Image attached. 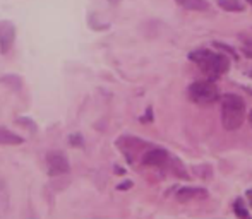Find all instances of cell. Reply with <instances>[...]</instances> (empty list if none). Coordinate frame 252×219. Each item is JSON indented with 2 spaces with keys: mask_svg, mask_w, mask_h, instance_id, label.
Instances as JSON below:
<instances>
[{
  "mask_svg": "<svg viewBox=\"0 0 252 219\" xmlns=\"http://www.w3.org/2000/svg\"><path fill=\"white\" fill-rule=\"evenodd\" d=\"M246 118V103L240 96L228 93L221 100V123L226 130H237Z\"/></svg>",
  "mask_w": 252,
  "mask_h": 219,
  "instance_id": "cell-1",
  "label": "cell"
},
{
  "mask_svg": "<svg viewBox=\"0 0 252 219\" xmlns=\"http://www.w3.org/2000/svg\"><path fill=\"white\" fill-rule=\"evenodd\" d=\"M190 60L197 63L202 69V72L209 77H220L230 69V60L226 55L213 54L209 50H199L190 54Z\"/></svg>",
  "mask_w": 252,
  "mask_h": 219,
  "instance_id": "cell-2",
  "label": "cell"
},
{
  "mask_svg": "<svg viewBox=\"0 0 252 219\" xmlns=\"http://www.w3.org/2000/svg\"><path fill=\"white\" fill-rule=\"evenodd\" d=\"M220 96L218 86L211 81H196L189 86V98L196 103H215Z\"/></svg>",
  "mask_w": 252,
  "mask_h": 219,
  "instance_id": "cell-3",
  "label": "cell"
},
{
  "mask_svg": "<svg viewBox=\"0 0 252 219\" xmlns=\"http://www.w3.org/2000/svg\"><path fill=\"white\" fill-rule=\"evenodd\" d=\"M47 166H48V173H50L52 176L65 175L70 169V164H69V161H67V158L60 153H48Z\"/></svg>",
  "mask_w": 252,
  "mask_h": 219,
  "instance_id": "cell-4",
  "label": "cell"
},
{
  "mask_svg": "<svg viewBox=\"0 0 252 219\" xmlns=\"http://www.w3.org/2000/svg\"><path fill=\"white\" fill-rule=\"evenodd\" d=\"M14 38H16V29H14V24L9 21H2L0 23V52L7 54L10 50L14 43Z\"/></svg>",
  "mask_w": 252,
  "mask_h": 219,
  "instance_id": "cell-5",
  "label": "cell"
},
{
  "mask_svg": "<svg viewBox=\"0 0 252 219\" xmlns=\"http://www.w3.org/2000/svg\"><path fill=\"white\" fill-rule=\"evenodd\" d=\"M166 163H168V154H166L165 149H150L144 153L143 156V164L146 166H165Z\"/></svg>",
  "mask_w": 252,
  "mask_h": 219,
  "instance_id": "cell-6",
  "label": "cell"
},
{
  "mask_svg": "<svg viewBox=\"0 0 252 219\" xmlns=\"http://www.w3.org/2000/svg\"><path fill=\"white\" fill-rule=\"evenodd\" d=\"M202 197H206L204 189H180L177 193V199L180 202H189L192 199H202Z\"/></svg>",
  "mask_w": 252,
  "mask_h": 219,
  "instance_id": "cell-7",
  "label": "cell"
},
{
  "mask_svg": "<svg viewBox=\"0 0 252 219\" xmlns=\"http://www.w3.org/2000/svg\"><path fill=\"white\" fill-rule=\"evenodd\" d=\"M175 2L179 3L180 7H184V9L196 10V12H206V10L211 9L206 0H175Z\"/></svg>",
  "mask_w": 252,
  "mask_h": 219,
  "instance_id": "cell-8",
  "label": "cell"
},
{
  "mask_svg": "<svg viewBox=\"0 0 252 219\" xmlns=\"http://www.w3.org/2000/svg\"><path fill=\"white\" fill-rule=\"evenodd\" d=\"M0 144L2 146H17V144H23V137L10 132L5 127H0Z\"/></svg>",
  "mask_w": 252,
  "mask_h": 219,
  "instance_id": "cell-9",
  "label": "cell"
},
{
  "mask_svg": "<svg viewBox=\"0 0 252 219\" xmlns=\"http://www.w3.org/2000/svg\"><path fill=\"white\" fill-rule=\"evenodd\" d=\"M220 7L225 10H230V12H237V10H244V5L239 2V0H220Z\"/></svg>",
  "mask_w": 252,
  "mask_h": 219,
  "instance_id": "cell-10",
  "label": "cell"
},
{
  "mask_svg": "<svg viewBox=\"0 0 252 219\" xmlns=\"http://www.w3.org/2000/svg\"><path fill=\"white\" fill-rule=\"evenodd\" d=\"M2 82L12 86L14 89H21V79L17 76H3L2 77Z\"/></svg>",
  "mask_w": 252,
  "mask_h": 219,
  "instance_id": "cell-11",
  "label": "cell"
},
{
  "mask_svg": "<svg viewBox=\"0 0 252 219\" xmlns=\"http://www.w3.org/2000/svg\"><path fill=\"white\" fill-rule=\"evenodd\" d=\"M233 211H235L237 216H240V218H249V213H247L246 207H244L242 200H237L235 206H233Z\"/></svg>",
  "mask_w": 252,
  "mask_h": 219,
  "instance_id": "cell-12",
  "label": "cell"
},
{
  "mask_svg": "<svg viewBox=\"0 0 252 219\" xmlns=\"http://www.w3.org/2000/svg\"><path fill=\"white\" fill-rule=\"evenodd\" d=\"M242 52L246 54V56L252 58V40H247L246 43L242 45Z\"/></svg>",
  "mask_w": 252,
  "mask_h": 219,
  "instance_id": "cell-13",
  "label": "cell"
},
{
  "mask_svg": "<svg viewBox=\"0 0 252 219\" xmlns=\"http://www.w3.org/2000/svg\"><path fill=\"white\" fill-rule=\"evenodd\" d=\"M130 185H132V183H130V182H124L122 185H119V189H129Z\"/></svg>",
  "mask_w": 252,
  "mask_h": 219,
  "instance_id": "cell-14",
  "label": "cell"
},
{
  "mask_svg": "<svg viewBox=\"0 0 252 219\" xmlns=\"http://www.w3.org/2000/svg\"><path fill=\"white\" fill-rule=\"evenodd\" d=\"M247 197H249V202H251V206H252V189L247 192Z\"/></svg>",
  "mask_w": 252,
  "mask_h": 219,
  "instance_id": "cell-15",
  "label": "cell"
},
{
  "mask_svg": "<svg viewBox=\"0 0 252 219\" xmlns=\"http://www.w3.org/2000/svg\"><path fill=\"white\" fill-rule=\"evenodd\" d=\"M249 120H251V125H252V111H251V115H249Z\"/></svg>",
  "mask_w": 252,
  "mask_h": 219,
  "instance_id": "cell-16",
  "label": "cell"
},
{
  "mask_svg": "<svg viewBox=\"0 0 252 219\" xmlns=\"http://www.w3.org/2000/svg\"><path fill=\"white\" fill-rule=\"evenodd\" d=\"M249 2H251V5H252V0H249Z\"/></svg>",
  "mask_w": 252,
  "mask_h": 219,
  "instance_id": "cell-17",
  "label": "cell"
}]
</instances>
